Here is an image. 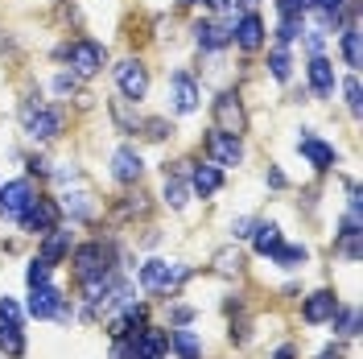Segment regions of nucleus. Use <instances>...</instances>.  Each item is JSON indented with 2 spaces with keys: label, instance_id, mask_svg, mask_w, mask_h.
I'll return each mask as SVG.
<instances>
[{
  "label": "nucleus",
  "instance_id": "obj_7",
  "mask_svg": "<svg viewBox=\"0 0 363 359\" xmlns=\"http://www.w3.org/2000/svg\"><path fill=\"white\" fill-rule=\"evenodd\" d=\"M206 158H211V165H219V170L240 165L244 161V145H240V136L215 128V133H206Z\"/></svg>",
  "mask_w": 363,
  "mask_h": 359
},
{
  "label": "nucleus",
  "instance_id": "obj_17",
  "mask_svg": "<svg viewBox=\"0 0 363 359\" xmlns=\"http://www.w3.org/2000/svg\"><path fill=\"white\" fill-rule=\"evenodd\" d=\"M297 149H301V158L310 161V165H314V170H330V165H335V149H330V145H326V140H318L314 133H301V140H297Z\"/></svg>",
  "mask_w": 363,
  "mask_h": 359
},
{
  "label": "nucleus",
  "instance_id": "obj_5",
  "mask_svg": "<svg viewBox=\"0 0 363 359\" xmlns=\"http://www.w3.org/2000/svg\"><path fill=\"white\" fill-rule=\"evenodd\" d=\"M58 219H62V206H58L54 199H42V194H38V199L21 211V219H17V223H21L25 231H33V236H45V231H54V227H58Z\"/></svg>",
  "mask_w": 363,
  "mask_h": 359
},
{
  "label": "nucleus",
  "instance_id": "obj_25",
  "mask_svg": "<svg viewBox=\"0 0 363 359\" xmlns=\"http://www.w3.org/2000/svg\"><path fill=\"white\" fill-rule=\"evenodd\" d=\"M272 260H277L281 269H301V265L310 260V252H306L301 244H281L277 252H272Z\"/></svg>",
  "mask_w": 363,
  "mask_h": 359
},
{
  "label": "nucleus",
  "instance_id": "obj_31",
  "mask_svg": "<svg viewBox=\"0 0 363 359\" xmlns=\"http://www.w3.org/2000/svg\"><path fill=\"white\" fill-rule=\"evenodd\" d=\"M67 211L74 219H91V215H95V206L87 202V194H67Z\"/></svg>",
  "mask_w": 363,
  "mask_h": 359
},
{
  "label": "nucleus",
  "instance_id": "obj_45",
  "mask_svg": "<svg viewBox=\"0 0 363 359\" xmlns=\"http://www.w3.org/2000/svg\"><path fill=\"white\" fill-rule=\"evenodd\" d=\"M269 186H277V190H281V186H285V174H281V170H269Z\"/></svg>",
  "mask_w": 363,
  "mask_h": 359
},
{
  "label": "nucleus",
  "instance_id": "obj_47",
  "mask_svg": "<svg viewBox=\"0 0 363 359\" xmlns=\"http://www.w3.org/2000/svg\"><path fill=\"white\" fill-rule=\"evenodd\" d=\"M182 4H199V0H182Z\"/></svg>",
  "mask_w": 363,
  "mask_h": 359
},
{
  "label": "nucleus",
  "instance_id": "obj_46",
  "mask_svg": "<svg viewBox=\"0 0 363 359\" xmlns=\"http://www.w3.org/2000/svg\"><path fill=\"white\" fill-rule=\"evenodd\" d=\"M318 359H342V351H335V347H326V351H322Z\"/></svg>",
  "mask_w": 363,
  "mask_h": 359
},
{
  "label": "nucleus",
  "instance_id": "obj_22",
  "mask_svg": "<svg viewBox=\"0 0 363 359\" xmlns=\"http://www.w3.org/2000/svg\"><path fill=\"white\" fill-rule=\"evenodd\" d=\"M169 347L178 351V359H203V343L194 331H186V326H174L169 331Z\"/></svg>",
  "mask_w": 363,
  "mask_h": 359
},
{
  "label": "nucleus",
  "instance_id": "obj_36",
  "mask_svg": "<svg viewBox=\"0 0 363 359\" xmlns=\"http://www.w3.org/2000/svg\"><path fill=\"white\" fill-rule=\"evenodd\" d=\"M112 359H133V338H112Z\"/></svg>",
  "mask_w": 363,
  "mask_h": 359
},
{
  "label": "nucleus",
  "instance_id": "obj_34",
  "mask_svg": "<svg viewBox=\"0 0 363 359\" xmlns=\"http://www.w3.org/2000/svg\"><path fill=\"white\" fill-rule=\"evenodd\" d=\"M215 260H219V272H240V265H244V260H240V252H235V256H231V252H219Z\"/></svg>",
  "mask_w": 363,
  "mask_h": 359
},
{
  "label": "nucleus",
  "instance_id": "obj_23",
  "mask_svg": "<svg viewBox=\"0 0 363 359\" xmlns=\"http://www.w3.org/2000/svg\"><path fill=\"white\" fill-rule=\"evenodd\" d=\"M0 351H4L9 359H21V355H25L21 322H0Z\"/></svg>",
  "mask_w": 363,
  "mask_h": 359
},
{
  "label": "nucleus",
  "instance_id": "obj_40",
  "mask_svg": "<svg viewBox=\"0 0 363 359\" xmlns=\"http://www.w3.org/2000/svg\"><path fill=\"white\" fill-rule=\"evenodd\" d=\"M252 223H256V219H235V223H231V231L244 240V236H252Z\"/></svg>",
  "mask_w": 363,
  "mask_h": 359
},
{
  "label": "nucleus",
  "instance_id": "obj_37",
  "mask_svg": "<svg viewBox=\"0 0 363 359\" xmlns=\"http://www.w3.org/2000/svg\"><path fill=\"white\" fill-rule=\"evenodd\" d=\"M306 45H310V50H314V54H322V29H310V33H306Z\"/></svg>",
  "mask_w": 363,
  "mask_h": 359
},
{
  "label": "nucleus",
  "instance_id": "obj_14",
  "mask_svg": "<svg viewBox=\"0 0 363 359\" xmlns=\"http://www.w3.org/2000/svg\"><path fill=\"white\" fill-rule=\"evenodd\" d=\"M169 91H174V108H178V112H194V108H199V83H194L190 70H174Z\"/></svg>",
  "mask_w": 363,
  "mask_h": 359
},
{
  "label": "nucleus",
  "instance_id": "obj_41",
  "mask_svg": "<svg viewBox=\"0 0 363 359\" xmlns=\"http://www.w3.org/2000/svg\"><path fill=\"white\" fill-rule=\"evenodd\" d=\"M190 318H194V310H190V306H174V322H178V326H186Z\"/></svg>",
  "mask_w": 363,
  "mask_h": 359
},
{
  "label": "nucleus",
  "instance_id": "obj_24",
  "mask_svg": "<svg viewBox=\"0 0 363 359\" xmlns=\"http://www.w3.org/2000/svg\"><path fill=\"white\" fill-rule=\"evenodd\" d=\"M165 202H169V206H174V211H182V206H186V202H190V178H186V174H169V178H165Z\"/></svg>",
  "mask_w": 363,
  "mask_h": 359
},
{
  "label": "nucleus",
  "instance_id": "obj_28",
  "mask_svg": "<svg viewBox=\"0 0 363 359\" xmlns=\"http://www.w3.org/2000/svg\"><path fill=\"white\" fill-rule=\"evenodd\" d=\"M269 70L272 79H281V83H289V74H294V62H289V54H285V45H277L269 54Z\"/></svg>",
  "mask_w": 363,
  "mask_h": 359
},
{
  "label": "nucleus",
  "instance_id": "obj_11",
  "mask_svg": "<svg viewBox=\"0 0 363 359\" xmlns=\"http://www.w3.org/2000/svg\"><path fill=\"white\" fill-rule=\"evenodd\" d=\"M335 310H339V297H335L330 289H314L306 302H301V318H306L310 326L330 322V318H335Z\"/></svg>",
  "mask_w": 363,
  "mask_h": 359
},
{
  "label": "nucleus",
  "instance_id": "obj_48",
  "mask_svg": "<svg viewBox=\"0 0 363 359\" xmlns=\"http://www.w3.org/2000/svg\"><path fill=\"white\" fill-rule=\"evenodd\" d=\"M235 4H252V0H235Z\"/></svg>",
  "mask_w": 363,
  "mask_h": 359
},
{
  "label": "nucleus",
  "instance_id": "obj_35",
  "mask_svg": "<svg viewBox=\"0 0 363 359\" xmlns=\"http://www.w3.org/2000/svg\"><path fill=\"white\" fill-rule=\"evenodd\" d=\"M277 9H281V17H301L306 0H277Z\"/></svg>",
  "mask_w": 363,
  "mask_h": 359
},
{
  "label": "nucleus",
  "instance_id": "obj_8",
  "mask_svg": "<svg viewBox=\"0 0 363 359\" xmlns=\"http://www.w3.org/2000/svg\"><path fill=\"white\" fill-rule=\"evenodd\" d=\"M215 124H219V133H231V136H240L248 128V116H244V104H240L235 91H223L215 99Z\"/></svg>",
  "mask_w": 363,
  "mask_h": 359
},
{
  "label": "nucleus",
  "instance_id": "obj_2",
  "mask_svg": "<svg viewBox=\"0 0 363 359\" xmlns=\"http://www.w3.org/2000/svg\"><path fill=\"white\" fill-rule=\"evenodd\" d=\"M21 124L33 140H50V136L62 133V108H50V104H25L21 108Z\"/></svg>",
  "mask_w": 363,
  "mask_h": 359
},
{
  "label": "nucleus",
  "instance_id": "obj_18",
  "mask_svg": "<svg viewBox=\"0 0 363 359\" xmlns=\"http://www.w3.org/2000/svg\"><path fill=\"white\" fill-rule=\"evenodd\" d=\"M310 87H314L318 99L335 95V67H330V58H322V54L310 58Z\"/></svg>",
  "mask_w": 363,
  "mask_h": 359
},
{
  "label": "nucleus",
  "instance_id": "obj_43",
  "mask_svg": "<svg viewBox=\"0 0 363 359\" xmlns=\"http://www.w3.org/2000/svg\"><path fill=\"white\" fill-rule=\"evenodd\" d=\"M203 4H211L215 13H227V9H235V0H203Z\"/></svg>",
  "mask_w": 363,
  "mask_h": 359
},
{
  "label": "nucleus",
  "instance_id": "obj_13",
  "mask_svg": "<svg viewBox=\"0 0 363 359\" xmlns=\"http://www.w3.org/2000/svg\"><path fill=\"white\" fill-rule=\"evenodd\" d=\"M231 42L240 45V50H260V45H264V21H260V17H256V13H244V17H240V21L231 25Z\"/></svg>",
  "mask_w": 363,
  "mask_h": 359
},
{
  "label": "nucleus",
  "instance_id": "obj_21",
  "mask_svg": "<svg viewBox=\"0 0 363 359\" xmlns=\"http://www.w3.org/2000/svg\"><path fill=\"white\" fill-rule=\"evenodd\" d=\"M252 248L260 252V256H272L277 248H281V227L264 219V223H252Z\"/></svg>",
  "mask_w": 363,
  "mask_h": 359
},
{
  "label": "nucleus",
  "instance_id": "obj_29",
  "mask_svg": "<svg viewBox=\"0 0 363 359\" xmlns=\"http://www.w3.org/2000/svg\"><path fill=\"white\" fill-rule=\"evenodd\" d=\"M50 269H54V265H45L42 256H33V260H29V269H25L29 289H33V285H45V281H50Z\"/></svg>",
  "mask_w": 363,
  "mask_h": 359
},
{
  "label": "nucleus",
  "instance_id": "obj_44",
  "mask_svg": "<svg viewBox=\"0 0 363 359\" xmlns=\"http://www.w3.org/2000/svg\"><path fill=\"white\" fill-rule=\"evenodd\" d=\"M272 359H297V351L285 343V347H277V351H272Z\"/></svg>",
  "mask_w": 363,
  "mask_h": 359
},
{
  "label": "nucleus",
  "instance_id": "obj_16",
  "mask_svg": "<svg viewBox=\"0 0 363 359\" xmlns=\"http://www.w3.org/2000/svg\"><path fill=\"white\" fill-rule=\"evenodd\" d=\"M62 302H67V297L54 289L50 281H45V285H33V289H29V314L33 318H54Z\"/></svg>",
  "mask_w": 363,
  "mask_h": 359
},
{
  "label": "nucleus",
  "instance_id": "obj_15",
  "mask_svg": "<svg viewBox=\"0 0 363 359\" xmlns=\"http://www.w3.org/2000/svg\"><path fill=\"white\" fill-rule=\"evenodd\" d=\"M231 25L235 21H199L194 25V42L203 50H227L231 45Z\"/></svg>",
  "mask_w": 363,
  "mask_h": 359
},
{
  "label": "nucleus",
  "instance_id": "obj_6",
  "mask_svg": "<svg viewBox=\"0 0 363 359\" xmlns=\"http://www.w3.org/2000/svg\"><path fill=\"white\" fill-rule=\"evenodd\" d=\"M116 87H120V95H124L128 104H140L145 91H149V70L140 67L136 58H124V62L116 67Z\"/></svg>",
  "mask_w": 363,
  "mask_h": 359
},
{
  "label": "nucleus",
  "instance_id": "obj_4",
  "mask_svg": "<svg viewBox=\"0 0 363 359\" xmlns=\"http://www.w3.org/2000/svg\"><path fill=\"white\" fill-rule=\"evenodd\" d=\"M186 269L182 265H169V260H145L140 265V285L149 293H174L182 285Z\"/></svg>",
  "mask_w": 363,
  "mask_h": 359
},
{
  "label": "nucleus",
  "instance_id": "obj_20",
  "mask_svg": "<svg viewBox=\"0 0 363 359\" xmlns=\"http://www.w3.org/2000/svg\"><path fill=\"white\" fill-rule=\"evenodd\" d=\"M62 256H70V231L67 227H54L42 236V260L45 265H58Z\"/></svg>",
  "mask_w": 363,
  "mask_h": 359
},
{
  "label": "nucleus",
  "instance_id": "obj_26",
  "mask_svg": "<svg viewBox=\"0 0 363 359\" xmlns=\"http://www.w3.org/2000/svg\"><path fill=\"white\" fill-rule=\"evenodd\" d=\"M342 62L351 70H359V25L355 21L342 29Z\"/></svg>",
  "mask_w": 363,
  "mask_h": 359
},
{
  "label": "nucleus",
  "instance_id": "obj_19",
  "mask_svg": "<svg viewBox=\"0 0 363 359\" xmlns=\"http://www.w3.org/2000/svg\"><path fill=\"white\" fill-rule=\"evenodd\" d=\"M219 186H223V170L219 165H199L190 174V194H199V199H211Z\"/></svg>",
  "mask_w": 363,
  "mask_h": 359
},
{
  "label": "nucleus",
  "instance_id": "obj_27",
  "mask_svg": "<svg viewBox=\"0 0 363 359\" xmlns=\"http://www.w3.org/2000/svg\"><path fill=\"white\" fill-rule=\"evenodd\" d=\"M330 322H335V331H339L342 338H355V335H359V310H342V306H339Z\"/></svg>",
  "mask_w": 363,
  "mask_h": 359
},
{
  "label": "nucleus",
  "instance_id": "obj_9",
  "mask_svg": "<svg viewBox=\"0 0 363 359\" xmlns=\"http://www.w3.org/2000/svg\"><path fill=\"white\" fill-rule=\"evenodd\" d=\"M33 199H38V190H33V182L29 178L4 182V190H0V215H4V219H21V211Z\"/></svg>",
  "mask_w": 363,
  "mask_h": 359
},
{
  "label": "nucleus",
  "instance_id": "obj_32",
  "mask_svg": "<svg viewBox=\"0 0 363 359\" xmlns=\"http://www.w3.org/2000/svg\"><path fill=\"white\" fill-rule=\"evenodd\" d=\"M342 95H347V108L359 116V79H355V74H351V79L342 83Z\"/></svg>",
  "mask_w": 363,
  "mask_h": 359
},
{
  "label": "nucleus",
  "instance_id": "obj_12",
  "mask_svg": "<svg viewBox=\"0 0 363 359\" xmlns=\"http://www.w3.org/2000/svg\"><path fill=\"white\" fill-rule=\"evenodd\" d=\"M140 174H145L140 153H136L133 145H120V149L112 153V178L124 182V186H133V182H140Z\"/></svg>",
  "mask_w": 363,
  "mask_h": 359
},
{
  "label": "nucleus",
  "instance_id": "obj_38",
  "mask_svg": "<svg viewBox=\"0 0 363 359\" xmlns=\"http://www.w3.org/2000/svg\"><path fill=\"white\" fill-rule=\"evenodd\" d=\"M54 87H58V91H74V87H79V79H74V74H58V79H54Z\"/></svg>",
  "mask_w": 363,
  "mask_h": 359
},
{
  "label": "nucleus",
  "instance_id": "obj_39",
  "mask_svg": "<svg viewBox=\"0 0 363 359\" xmlns=\"http://www.w3.org/2000/svg\"><path fill=\"white\" fill-rule=\"evenodd\" d=\"M29 174H42L45 178V174H50V161L45 158H29Z\"/></svg>",
  "mask_w": 363,
  "mask_h": 359
},
{
  "label": "nucleus",
  "instance_id": "obj_1",
  "mask_svg": "<svg viewBox=\"0 0 363 359\" xmlns=\"http://www.w3.org/2000/svg\"><path fill=\"white\" fill-rule=\"evenodd\" d=\"M108 272H116V265H112V248L104 244V240H91V244L74 248V277L79 281L108 277Z\"/></svg>",
  "mask_w": 363,
  "mask_h": 359
},
{
  "label": "nucleus",
  "instance_id": "obj_33",
  "mask_svg": "<svg viewBox=\"0 0 363 359\" xmlns=\"http://www.w3.org/2000/svg\"><path fill=\"white\" fill-rule=\"evenodd\" d=\"M0 322H21V306L13 297H0Z\"/></svg>",
  "mask_w": 363,
  "mask_h": 359
},
{
  "label": "nucleus",
  "instance_id": "obj_30",
  "mask_svg": "<svg viewBox=\"0 0 363 359\" xmlns=\"http://www.w3.org/2000/svg\"><path fill=\"white\" fill-rule=\"evenodd\" d=\"M297 33H306L301 29V17H281V29H277V42L281 45H289L297 38Z\"/></svg>",
  "mask_w": 363,
  "mask_h": 359
},
{
  "label": "nucleus",
  "instance_id": "obj_10",
  "mask_svg": "<svg viewBox=\"0 0 363 359\" xmlns=\"http://www.w3.org/2000/svg\"><path fill=\"white\" fill-rule=\"evenodd\" d=\"M169 351V331L161 326H140L133 335V359H161Z\"/></svg>",
  "mask_w": 363,
  "mask_h": 359
},
{
  "label": "nucleus",
  "instance_id": "obj_42",
  "mask_svg": "<svg viewBox=\"0 0 363 359\" xmlns=\"http://www.w3.org/2000/svg\"><path fill=\"white\" fill-rule=\"evenodd\" d=\"M347 0H306V9H342Z\"/></svg>",
  "mask_w": 363,
  "mask_h": 359
},
{
  "label": "nucleus",
  "instance_id": "obj_3",
  "mask_svg": "<svg viewBox=\"0 0 363 359\" xmlns=\"http://www.w3.org/2000/svg\"><path fill=\"white\" fill-rule=\"evenodd\" d=\"M62 54H67L70 70H74V74H83V79L99 74V70H104V62H108V50H104L99 42H91V38H83V42L67 45Z\"/></svg>",
  "mask_w": 363,
  "mask_h": 359
}]
</instances>
